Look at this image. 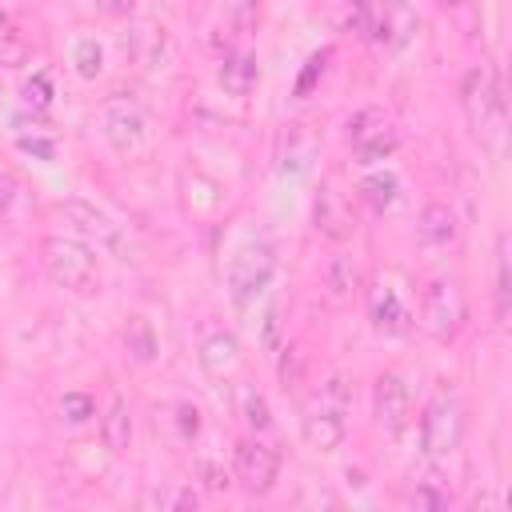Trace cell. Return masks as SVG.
I'll return each mask as SVG.
<instances>
[{
	"label": "cell",
	"instance_id": "1",
	"mask_svg": "<svg viewBox=\"0 0 512 512\" xmlns=\"http://www.w3.org/2000/svg\"><path fill=\"white\" fill-rule=\"evenodd\" d=\"M460 108L468 116L472 136L484 148H496L504 140V124H508V108H504V88H500V72L492 64H472L460 80Z\"/></svg>",
	"mask_w": 512,
	"mask_h": 512
},
{
	"label": "cell",
	"instance_id": "33",
	"mask_svg": "<svg viewBox=\"0 0 512 512\" xmlns=\"http://www.w3.org/2000/svg\"><path fill=\"white\" fill-rule=\"evenodd\" d=\"M200 476H204V484L212 488V492H220V488H228V476L216 468V464H200Z\"/></svg>",
	"mask_w": 512,
	"mask_h": 512
},
{
	"label": "cell",
	"instance_id": "22",
	"mask_svg": "<svg viewBox=\"0 0 512 512\" xmlns=\"http://www.w3.org/2000/svg\"><path fill=\"white\" fill-rule=\"evenodd\" d=\"M512 316V280H508V236H500L496 248V324L504 328Z\"/></svg>",
	"mask_w": 512,
	"mask_h": 512
},
{
	"label": "cell",
	"instance_id": "29",
	"mask_svg": "<svg viewBox=\"0 0 512 512\" xmlns=\"http://www.w3.org/2000/svg\"><path fill=\"white\" fill-rule=\"evenodd\" d=\"M16 148L36 156V160H52L56 156V140L52 136H16Z\"/></svg>",
	"mask_w": 512,
	"mask_h": 512
},
{
	"label": "cell",
	"instance_id": "30",
	"mask_svg": "<svg viewBox=\"0 0 512 512\" xmlns=\"http://www.w3.org/2000/svg\"><path fill=\"white\" fill-rule=\"evenodd\" d=\"M408 504H412V508H444V504H448V492H436V488H428V484H416V492L408 496Z\"/></svg>",
	"mask_w": 512,
	"mask_h": 512
},
{
	"label": "cell",
	"instance_id": "21",
	"mask_svg": "<svg viewBox=\"0 0 512 512\" xmlns=\"http://www.w3.org/2000/svg\"><path fill=\"white\" fill-rule=\"evenodd\" d=\"M396 192H400V180H396L392 172H368V176L360 180V196H364V200H368V208H376V212L392 208Z\"/></svg>",
	"mask_w": 512,
	"mask_h": 512
},
{
	"label": "cell",
	"instance_id": "32",
	"mask_svg": "<svg viewBox=\"0 0 512 512\" xmlns=\"http://www.w3.org/2000/svg\"><path fill=\"white\" fill-rule=\"evenodd\" d=\"M96 8L104 12V16H132L136 12V0H96Z\"/></svg>",
	"mask_w": 512,
	"mask_h": 512
},
{
	"label": "cell",
	"instance_id": "27",
	"mask_svg": "<svg viewBox=\"0 0 512 512\" xmlns=\"http://www.w3.org/2000/svg\"><path fill=\"white\" fill-rule=\"evenodd\" d=\"M20 100H24V108H36V112H44V108L52 104V80H48L44 72H36L32 80H24V88H20Z\"/></svg>",
	"mask_w": 512,
	"mask_h": 512
},
{
	"label": "cell",
	"instance_id": "6",
	"mask_svg": "<svg viewBox=\"0 0 512 512\" xmlns=\"http://www.w3.org/2000/svg\"><path fill=\"white\" fill-rule=\"evenodd\" d=\"M272 272H276V248H272L268 240H248V244H240L236 256L228 260V292H232V300H236L240 308L252 304V300L268 288Z\"/></svg>",
	"mask_w": 512,
	"mask_h": 512
},
{
	"label": "cell",
	"instance_id": "23",
	"mask_svg": "<svg viewBox=\"0 0 512 512\" xmlns=\"http://www.w3.org/2000/svg\"><path fill=\"white\" fill-rule=\"evenodd\" d=\"M356 264L348 260V256H336L332 264H328V288H332V296L336 300H348L352 292H356Z\"/></svg>",
	"mask_w": 512,
	"mask_h": 512
},
{
	"label": "cell",
	"instance_id": "18",
	"mask_svg": "<svg viewBox=\"0 0 512 512\" xmlns=\"http://www.w3.org/2000/svg\"><path fill=\"white\" fill-rule=\"evenodd\" d=\"M100 440L108 452H124L132 444V416H128V404L124 400H112L104 424H100Z\"/></svg>",
	"mask_w": 512,
	"mask_h": 512
},
{
	"label": "cell",
	"instance_id": "13",
	"mask_svg": "<svg viewBox=\"0 0 512 512\" xmlns=\"http://www.w3.org/2000/svg\"><path fill=\"white\" fill-rule=\"evenodd\" d=\"M304 440L312 444V448H320V452H332V448H340V440H344V420H340V408H308V416H304Z\"/></svg>",
	"mask_w": 512,
	"mask_h": 512
},
{
	"label": "cell",
	"instance_id": "3",
	"mask_svg": "<svg viewBox=\"0 0 512 512\" xmlns=\"http://www.w3.org/2000/svg\"><path fill=\"white\" fill-rule=\"evenodd\" d=\"M40 260H44V272L60 284V288H72V292H96L100 284V272H96V256L84 240H72V236H44L40 240Z\"/></svg>",
	"mask_w": 512,
	"mask_h": 512
},
{
	"label": "cell",
	"instance_id": "9",
	"mask_svg": "<svg viewBox=\"0 0 512 512\" xmlns=\"http://www.w3.org/2000/svg\"><path fill=\"white\" fill-rule=\"evenodd\" d=\"M60 212H64L84 236H96L100 248H108V252H116V256L124 260V232H120V224H112V216H104L100 208H92V204H84V200H60Z\"/></svg>",
	"mask_w": 512,
	"mask_h": 512
},
{
	"label": "cell",
	"instance_id": "5",
	"mask_svg": "<svg viewBox=\"0 0 512 512\" xmlns=\"http://www.w3.org/2000/svg\"><path fill=\"white\" fill-rule=\"evenodd\" d=\"M464 440V408L452 392H436L420 416V452L428 460L452 456Z\"/></svg>",
	"mask_w": 512,
	"mask_h": 512
},
{
	"label": "cell",
	"instance_id": "12",
	"mask_svg": "<svg viewBox=\"0 0 512 512\" xmlns=\"http://www.w3.org/2000/svg\"><path fill=\"white\" fill-rule=\"evenodd\" d=\"M236 364H240V340L232 332L220 328V332H212V336L200 340V368L208 376H228Z\"/></svg>",
	"mask_w": 512,
	"mask_h": 512
},
{
	"label": "cell",
	"instance_id": "2",
	"mask_svg": "<svg viewBox=\"0 0 512 512\" xmlns=\"http://www.w3.org/2000/svg\"><path fill=\"white\" fill-rule=\"evenodd\" d=\"M420 28V16L408 0H360V40L384 48V52H400Z\"/></svg>",
	"mask_w": 512,
	"mask_h": 512
},
{
	"label": "cell",
	"instance_id": "35",
	"mask_svg": "<svg viewBox=\"0 0 512 512\" xmlns=\"http://www.w3.org/2000/svg\"><path fill=\"white\" fill-rule=\"evenodd\" d=\"M8 208H12V184H8L4 176H0V216H4Z\"/></svg>",
	"mask_w": 512,
	"mask_h": 512
},
{
	"label": "cell",
	"instance_id": "24",
	"mask_svg": "<svg viewBox=\"0 0 512 512\" xmlns=\"http://www.w3.org/2000/svg\"><path fill=\"white\" fill-rule=\"evenodd\" d=\"M72 64H76V72H80L84 80H96L100 68H104V48H100L96 40H80V44L72 48Z\"/></svg>",
	"mask_w": 512,
	"mask_h": 512
},
{
	"label": "cell",
	"instance_id": "8",
	"mask_svg": "<svg viewBox=\"0 0 512 512\" xmlns=\"http://www.w3.org/2000/svg\"><path fill=\"white\" fill-rule=\"evenodd\" d=\"M372 416L388 436H400L408 428V388L396 372H384L372 384Z\"/></svg>",
	"mask_w": 512,
	"mask_h": 512
},
{
	"label": "cell",
	"instance_id": "19",
	"mask_svg": "<svg viewBox=\"0 0 512 512\" xmlns=\"http://www.w3.org/2000/svg\"><path fill=\"white\" fill-rule=\"evenodd\" d=\"M236 416L248 424V428H256V432H264L268 424H272V412H268V400L256 392V384H236Z\"/></svg>",
	"mask_w": 512,
	"mask_h": 512
},
{
	"label": "cell",
	"instance_id": "31",
	"mask_svg": "<svg viewBox=\"0 0 512 512\" xmlns=\"http://www.w3.org/2000/svg\"><path fill=\"white\" fill-rule=\"evenodd\" d=\"M176 424H180L184 436H196L200 432V412L192 404H176Z\"/></svg>",
	"mask_w": 512,
	"mask_h": 512
},
{
	"label": "cell",
	"instance_id": "34",
	"mask_svg": "<svg viewBox=\"0 0 512 512\" xmlns=\"http://www.w3.org/2000/svg\"><path fill=\"white\" fill-rule=\"evenodd\" d=\"M276 332H280V312L272 308V312L264 316V344H268V348H276Z\"/></svg>",
	"mask_w": 512,
	"mask_h": 512
},
{
	"label": "cell",
	"instance_id": "20",
	"mask_svg": "<svg viewBox=\"0 0 512 512\" xmlns=\"http://www.w3.org/2000/svg\"><path fill=\"white\" fill-rule=\"evenodd\" d=\"M124 348L132 352L136 364H152L156 360V332H152V324L144 316H132L124 324Z\"/></svg>",
	"mask_w": 512,
	"mask_h": 512
},
{
	"label": "cell",
	"instance_id": "16",
	"mask_svg": "<svg viewBox=\"0 0 512 512\" xmlns=\"http://www.w3.org/2000/svg\"><path fill=\"white\" fill-rule=\"evenodd\" d=\"M388 132H392V120L380 108H360L356 116H348V128H344L352 148H360V144H368L376 136H388Z\"/></svg>",
	"mask_w": 512,
	"mask_h": 512
},
{
	"label": "cell",
	"instance_id": "17",
	"mask_svg": "<svg viewBox=\"0 0 512 512\" xmlns=\"http://www.w3.org/2000/svg\"><path fill=\"white\" fill-rule=\"evenodd\" d=\"M420 236L428 244H448L456 236V212L444 204V200H432L424 212H420Z\"/></svg>",
	"mask_w": 512,
	"mask_h": 512
},
{
	"label": "cell",
	"instance_id": "15",
	"mask_svg": "<svg viewBox=\"0 0 512 512\" xmlns=\"http://www.w3.org/2000/svg\"><path fill=\"white\" fill-rule=\"evenodd\" d=\"M104 124H108V140H112L120 152H128V148L140 140V132H144V116H140V108H132V104H112L108 116H104Z\"/></svg>",
	"mask_w": 512,
	"mask_h": 512
},
{
	"label": "cell",
	"instance_id": "11",
	"mask_svg": "<svg viewBox=\"0 0 512 512\" xmlns=\"http://www.w3.org/2000/svg\"><path fill=\"white\" fill-rule=\"evenodd\" d=\"M316 228L328 236V240H348L352 236V212L344 208L340 192L332 184H320V196H316Z\"/></svg>",
	"mask_w": 512,
	"mask_h": 512
},
{
	"label": "cell",
	"instance_id": "10",
	"mask_svg": "<svg viewBox=\"0 0 512 512\" xmlns=\"http://www.w3.org/2000/svg\"><path fill=\"white\" fill-rule=\"evenodd\" d=\"M368 316H372V328L380 336H408L412 332V312L404 308V300L396 296V288L388 284H376L372 296H368Z\"/></svg>",
	"mask_w": 512,
	"mask_h": 512
},
{
	"label": "cell",
	"instance_id": "25",
	"mask_svg": "<svg viewBox=\"0 0 512 512\" xmlns=\"http://www.w3.org/2000/svg\"><path fill=\"white\" fill-rule=\"evenodd\" d=\"M60 416H64L68 424H88V420L96 416V400H92L88 392H64V396H60Z\"/></svg>",
	"mask_w": 512,
	"mask_h": 512
},
{
	"label": "cell",
	"instance_id": "36",
	"mask_svg": "<svg viewBox=\"0 0 512 512\" xmlns=\"http://www.w3.org/2000/svg\"><path fill=\"white\" fill-rule=\"evenodd\" d=\"M0 28H4V12H0Z\"/></svg>",
	"mask_w": 512,
	"mask_h": 512
},
{
	"label": "cell",
	"instance_id": "14",
	"mask_svg": "<svg viewBox=\"0 0 512 512\" xmlns=\"http://www.w3.org/2000/svg\"><path fill=\"white\" fill-rule=\"evenodd\" d=\"M216 80H220L224 92L248 96V92L256 88V80H260V64H256V56H248V52H232V56H224Z\"/></svg>",
	"mask_w": 512,
	"mask_h": 512
},
{
	"label": "cell",
	"instance_id": "26",
	"mask_svg": "<svg viewBox=\"0 0 512 512\" xmlns=\"http://www.w3.org/2000/svg\"><path fill=\"white\" fill-rule=\"evenodd\" d=\"M328 60H332V48H320V52H312V56H308V64H304V72L296 76V96H308V92L316 88V80L324 76V68H328Z\"/></svg>",
	"mask_w": 512,
	"mask_h": 512
},
{
	"label": "cell",
	"instance_id": "4",
	"mask_svg": "<svg viewBox=\"0 0 512 512\" xmlns=\"http://www.w3.org/2000/svg\"><path fill=\"white\" fill-rule=\"evenodd\" d=\"M468 320V296L456 276H432L420 296V328L432 340H452Z\"/></svg>",
	"mask_w": 512,
	"mask_h": 512
},
{
	"label": "cell",
	"instance_id": "7",
	"mask_svg": "<svg viewBox=\"0 0 512 512\" xmlns=\"http://www.w3.org/2000/svg\"><path fill=\"white\" fill-rule=\"evenodd\" d=\"M232 464H236V484H240L248 496H264V492L276 484V472H280L276 448H268V444H260V440H240Z\"/></svg>",
	"mask_w": 512,
	"mask_h": 512
},
{
	"label": "cell",
	"instance_id": "28",
	"mask_svg": "<svg viewBox=\"0 0 512 512\" xmlns=\"http://www.w3.org/2000/svg\"><path fill=\"white\" fill-rule=\"evenodd\" d=\"M392 148H396V132L376 136V140H368V144H360V148H352V152H356V164H376V160L392 156Z\"/></svg>",
	"mask_w": 512,
	"mask_h": 512
}]
</instances>
